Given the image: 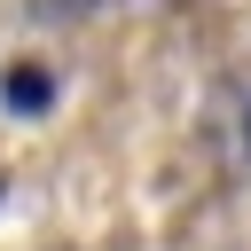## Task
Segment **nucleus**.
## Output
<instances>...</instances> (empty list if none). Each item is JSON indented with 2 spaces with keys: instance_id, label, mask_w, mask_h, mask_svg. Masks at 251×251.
<instances>
[{
  "instance_id": "f257e3e1",
  "label": "nucleus",
  "mask_w": 251,
  "mask_h": 251,
  "mask_svg": "<svg viewBox=\"0 0 251 251\" xmlns=\"http://www.w3.org/2000/svg\"><path fill=\"white\" fill-rule=\"evenodd\" d=\"M0 102H8V110H16V118H39V110H47V102H55V78H47V71H39V63H16V71H8V78H0Z\"/></svg>"
},
{
  "instance_id": "f03ea898",
  "label": "nucleus",
  "mask_w": 251,
  "mask_h": 251,
  "mask_svg": "<svg viewBox=\"0 0 251 251\" xmlns=\"http://www.w3.org/2000/svg\"><path fill=\"white\" fill-rule=\"evenodd\" d=\"M47 8H94V0H47Z\"/></svg>"
},
{
  "instance_id": "7ed1b4c3",
  "label": "nucleus",
  "mask_w": 251,
  "mask_h": 251,
  "mask_svg": "<svg viewBox=\"0 0 251 251\" xmlns=\"http://www.w3.org/2000/svg\"><path fill=\"white\" fill-rule=\"evenodd\" d=\"M243 141H251V102H243Z\"/></svg>"
}]
</instances>
